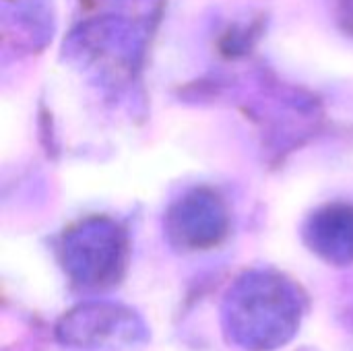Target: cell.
Masks as SVG:
<instances>
[{
  "instance_id": "obj_3",
  "label": "cell",
  "mask_w": 353,
  "mask_h": 351,
  "mask_svg": "<svg viewBox=\"0 0 353 351\" xmlns=\"http://www.w3.org/2000/svg\"><path fill=\"white\" fill-rule=\"evenodd\" d=\"M128 240L110 217H89L68 228L58 254L68 277L85 288H103L120 279L126 265Z\"/></svg>"
},
{
  "instance_id": "obj_4",
  "label": "cell",
  "mask_w": 353,
  "mask_h": 351,
  "mask_svg": "<svg viewBox=\"0 0 353 351\" xmlns=\"http://www.w3.org/2000/svg\"><path fill=\"white\" fill-rule=\"evenodd\" d=\"M62 343L81 350L126 348L145 337L139 317L120 304L91 302L77 306L58 323Z\"/></svg>"
},
{
  "instance_id": "obj_5",
  "label": "cell",
  "mask_w": 353,
  "mask_h": 351,
  "mask_svg": "<svg viewBox=\"0 0 353 351\" xmlns=\"http://www.w3.org/2000/svg\"><path fill=\"white\" fill-rule=\"evenodd\" d=\"M163 228L174 246L205 250L225 238L230 215L219 194L211 188H192L170 205Z\"/></svg>"
},
{
  "instance_id": "obj_8",
  "label": "cell",
  "mask_w": 353,
  "mask_h": 351,
  "mask_svg": "<svg viewBox=\"0 0 353 351\" xmlns=\"http://www.w3.org/2000/svg\"><path fill=\"white\" fill-rule=\"evenodd\" d=\"M341 10H343V21L353 31V0H341Z\"/></svg>"
},
{
  "instance_id": "obj_6",
  "label": "cell",
  "mask_w": 353,
  "mask_h": 351,
  "mask_svg": "<svg viewBox=\"0 0 353 351\" xmlns=\"http://www.w3.org/2000/svg\"><path fill=\"white\" fill-rule=\"evenodd\" d=\"M304 240L327 263H353V205L333 203L314 211L304 225Z\"/></svg>"
},
{
  "instance_id": "obj_1",
  "label": "cell",
  "mask_w": 353,
  "mask_h": 351,
  "mask_svg": "<svg viewBox=\"0 0 353 351\" xmlns=\"http://www.w3.org/2000/svg\"><path fill=\"white\" fill-rule=\"evenodd\" d=\"M304 296L281 273H244L228 292L223 323L230 339L250 351L285 345L300 327Z\"/></svg>"
},
{
  "instance_id": "obj_7",
  "label": "cell",
  "mask_w": 353,
  "mask_h": 351,
  "mask_svg": "<svg viewBox=\"0 0 353 351\" xmlns=\"http://www.w3.org/2000/svg\"><path fill=\"white\" fill-rule=\"evenodd\" d=\"M4 29L21 33L19 41L29 48H41L54 31V14L50 0H4Z\"/></svg>"
},
{
  "instance_id": "obj_2",
  "label": "cell",
  "mask_w": 353,
  "mask_h": 351,
  "mask_svg": "<svg viewBox=\"0 0 353 351\" xmlns=\"http://www.w3.org/2000/svg\"><path fill=\"white\" fill-rule=\"evenodd\" d=\"M145 35L122 17H97L79 25L64 41V58L93 83L122 91L132 85Z\"/></svg>"
}]
</instances>
